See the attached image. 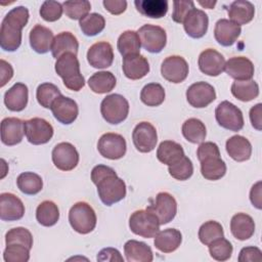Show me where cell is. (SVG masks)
<instances>
[{"instance_id": "obj_1", "label": "cell", "mask_w": 262, "mask_h": 262, "mask_svg": "<svg viewBox=\"0 0 262 262\" xmlns=\"http://www.w3.org/2000/svg\"><path fill=\"white\" fill-rule=\"evenodd\" d=\"M91 180L96 185L98 196L105 206H112L126 196L125 182L108 166H95L91 171Z\"/></svg>"}, {"instance_id": "obj_2", "label": "cell", "mask_w": 262, "mask_h": 262, "mask_svg": "<svg viewBox=\"0 0 262 262\" xmlns=\"http://www.w3.org/2000/svg\"><path fill=\"white\" fill-rule=\"evenodd\" d=\"M29 10L25 6L12 8L4 16L0 29V46L5 51H15L21 44V30L29 20Z\"/></svg>"}, {"instance_id": "obj_3", "label": "cell", "mask_w": 262, "mask_h": 262, "mask_svg": "<svg viewBox=\"0 0 262 262\" xmlns=\"http://www.w3.org/2000/svg\"><path fill=\"white\" fill-rule=\"evenodd\" d=\"M55 72L70 90L80 91L85 86V79L80 72V62L74 53H64L58 57L55 62Z\"/></svg>"}, {"instance_id": "obj_4", "label": "cell", "mask_w": 262, "mask_h": 262, "mask_svg": "<svg viewBox=\"0 0 262 262\" xmlns=\"http://www.w3.org/2000/svg\"><path fill=\"white\" fill-rule=\"evenodd\" d=\"M69 221L75 231L81 234H87L96 226V214L89 204L78 202L69 212Z\"/></svg>"}, {"instance_id": "obj_5", "label": "cell", "mask_w": 262, "mask_h": 262, "mask_svg": "<svg viewBox=\"0 0 262 262\" xmlns=\"http://www.w3.org/2000/svg\"><path fill=\"white\" fill-rule=\"evenodd\" d=\"M102 118L110 124L117 125L126 120L129 113V102L121 94H110L100 103Z\"/></svg>"}, {"instance_id": "obj_6", "label": "cell", "mask_w": 262, "mask_h": 262, "mask_svg": "<svg viewBox=\"0 0 262 262\" xmlns=\"http://www.w3.org/2000/svg\"><path fill=\"white\" fill-rule=\"evenodd\" d=\"M160 225L157 216L148 210H137L129 218L131 231L144 238L155 237L160 231Z\"/></svg>"}, {"instance_id": "obj_7", "label": "cell", "mask_w": 262, "mask_h": 262, "mask_svg": "<svg viewBox=\"0 0 262 262\" xmlns=\"http://www.w3.org/2000/svg\"><path fill=\"white\" fill-rule=\"evenodd\" d=\"M217 123L229 131H239L244 127V117L242 111L233 103L224 100L220 102L215 110Z\"/></svg>"}, {"instance_id": "obj_8", "label": "cell", "mask_w": 262, "mask_h": 262, "mask_svg": "<svg viewBox=\"0 0 262 262\" xmlns=\"http://www.w3.org/2000/svg\"><path fill=\"white\" fill-rule=\"evenodd\" d=\"M142 47L150 53L161 52L167 43L166 31L155 25H144L137 31Z\"/></svg>"}, {"instance_id": "obj_9", "label": "cell", "mask_w": 262, "mask_h": 262, "mask_svg": "<svg viewBox=\"0 0 262 262\" xmlns=\"http://www.w3.org/2000/svg\"><path fill=\"white\" fill-rule=\"evenodd\" d=\"M146 210L154 213L161 225L167 224L174 219L177 213V202L169 192H159L155 202L147 206Z\"/></svg>"}, {"instance_id": "obj_10", "label": "cell", "mask_w": 262, "mask_h": 262, "mask_svg": "<svg viewBox=\"0 0 262 262\" xmlns=\"http://www.w3.org/2000/svg\"><path fill=\"white\" fill-rule=\"evenodd\" d=\"M97 149L99 154L108 160H119L123 158L127 150L125 138L118 133H104L100 136Z\"/></svg>"}, {"instance_id": "obj_11", "label": "cell", "mask_w": 262, "mask_h": 262, "mask_svg": "<svg viewBox=\"0 0 262 262\" xmlns=\"http://www.w3.org/2000/svg\"><path fill=\"white\" fill-rule=\"evenodd\" d=\"M25 134L30 143L45 144L53 136V127L42 118H32L25 121Z\"/></svg>"}, {"instance_id": "obj_12", "label": "cell", "mask_w": 262, "mask_h": 262, "mask_svg": "<svg viewBox=\"0 0 262 262\" xmlns=\"http://www.w3.org/2000/svg\"><path fill=\"white\" fill-rule=\"evenodd\" d=\"M132 140L136 149L140 152H150L158 142V134L154 125L149 122H140L132 132Z\"/></svg>"}, {"instance_id": "obj_13", "label": "cell", "mask_w": 262, "mask_h": 262, "mask_svg": "<svg viewBox=\"0 0 262 262\" xmlns=\"http://www.w3.org/2000/svg\"><path fill=\"white\" fill-rule=\"evenodd\" d=\"M52 162L61 171H71L79 163V152L70 142H60L52 149Z\"/></svg>"}, {"instance_id": "obj_14", "label": "cell", "mask_w": 262, "mask_h": 262, "mask_svg": "<svg viewBox=\"0 0 262 262\" xmlns=\"http://www.w3.org/2000/svg\"><path fill=\"white\" fill-rule=\"evenodd\" d=\"M188 63L179 55H171L166 57L161 66V73L164 79L171 83H181L188 75Z\"/></svg>"}, {"instance_id": "obj_15", "label": "cell", "mask_w": 262, "mask_h": 262, "mask_svg": "<svg viewBox=\"0 0 262 262\" xmlns=\"http://www.w3.org/2000/svg\"><path fill=\"white\" fill-rule=\"evenodd\" d=\"M186 99L191 106L203 108L216 99V92L212 85L201 81L191 84L187 88Z\"/></svg>"}, {"instance_id": "obj_16", "label": "cell", "mask_w": 262, "mask_h": 262, "mask_svg": "<svg viewBox=\"0 0 262 262\" xmlns=\"http://www.w3.org/2000/svg\"><path fill=\"white\" fill-rule=\"evenodd\" d=\"M50 110L53 117L63 125L72 124L77 119L79 114L77 102L74 99L63 95H60L53 101Z\"/></svg>"}, {"instance_id": "obj_17", "label": "cell", "mask_w": 262, "mask_h": 262, "mask_svg": "<svg viewBox=\"0 0 262 262\" xmlns=\"http://www.w3.org/2000/svg\"><path fill=\"white\" fill-rule=\"evenodd\" d=\"M87 60L95 69H106L114 61L113 47L108 42H96L87 51Z\"/></svg>"}, {"instance_id": "obj_18", "label": "cell", "mask_w": 262, "mask_h": 262, "mask_svg": "<svg viewBox=\"0 0 262 262\" xmlns=\"http://www.w3.org/2000/svg\"><path fill=\"white\" fill-rule=\"evenodd\" d=\"M182 24L184 31L189 37L199 39L204 37L208 31L209 17L205 11L194 7L189 11Z\"/></svg>"}, {"instance_id": "obj_19", "label": "cell", "mask_w": 262, "mask_h": 262, "mask_svg": "<svg viewBox=\"0 0 262 262\" xmlns=\"http://www.w3.org/2000/svg\"><path fill=\"white\" fill-rule=\"evenodd\" d=\"M198 63L202 73L211 77H217L224 71L225 59L217 50L208 48L201 52Z\"/></svg>"}, {"instance_id": "obj_20", "label": "cell", "mask_w": 262, "mask_h": 262, "mask_svg": "<svg viewBox=\"0 0 262 262\" xmlns=\"http://www.w3.org/2000/svg\"><path fill=\"white\" fill-rule=\"evenodd\" d=\"M25 206L19 198L10 192L0 194V218L3 221H15L23 218Z\"/></svg>"}, {"instance_id": "obj_21", "label": "cell", "mask_w": 262, "mask_h": 262, "mask_svg": "<svg viewBox=\"0 0 262 262\" xmlns=\"http://www.w3.org/2000/svg\"><path fill=\"white\" fill-rule=\"evenodd\" d=\"M25 134V122L18 118L8 117L1 122V141L5 145L18 144Z\"/></svg>"}, {"instance_id": "obj_22", "label": "cell", "mask_w": 262, "mask_h": 262, "mask_svg": "<svg viewBox=\"0 0 262 262\" xmlns=\"http://www.w3.org/2000/svg\"><path fill=\"white\" fill-rule=\"evenodd\" d=\"M224 71L235 81L251 80L254 76V64L245 56H234L225 62Z\"/></svg>"}, {"instance_id": "obj_23", "label": "cell", "mask_w": 262, "mask_h": 262, "mask_svg": "<svg viewBox=\"0 0 262 262\" xmlns=\"http://www.w3.org/2000/svg\"><path fill=\"white\" fill-rule=\"evenodd\" d=\"M242 33L241 26L234 24L227 18L219 19L214 29V37L216 41L225 47L231 46L235 43Z\"/></svg>"}, {"instance_id": "obj_24", "label": "cell", "mask_w": 262, "mask_h": 262, "mask_svg": "<svg viewBox=\"0 0 262 262\" xmlns=\"http://www.w3.org/2000/svg\"><path fill=\"white\" fill-rule=\"evenodd\" d=\"M122 69L124 75L131 80H139L149 72V63L141 54L128 55L123 57Z\"/></svg>"}, {"instance_id": "obj_25", "label": "cell", "mask_w": 262, "mask_h": 262, "mask_svg": "<svg viewBox=\"0 0 262 262\" xmlns=\"http://www.w3.org/2000/svg\"><path fill=\"white\" fill-rule=\"evenodd\" d=\"M29 39L32 49L37 53L44 54L51 50L54 37L50 29L41 25H36L30 31Z\"/></svg>"}, {"instance_id": "obj_26", "label": "cell", "mask_w": 262, "mask_h": 262, "mask_svg": "<svg viewBox=\"0 0 262 262\" xmlns=\"http://www.w3.org/2000/svg\"><path fill=\"white\" fill-rule=\"evenodd\" d=\"M29 90L24 83H15L4 94V103L11 112H20L28 104Z\"/></svg>"}, {"instance_id": "obj_27", "label": "cell", "mask_w": 262, "mask_h": 262, "mask_svg": "<svg viewBox=\"0 0 262 262\" xmlns=\"http://www.w3.org/2000/svg\"><path fill=\"white\" fill-rule=\"evenodd\" d=\"M225 148L229 157L236 162H245L251 158L252 144L242 135H234L227 139Z\"/></svg>"}, {"instance_id": "obj_28", "label": "cell", "mask_w": 262, "mask_h": 262, "mask_svg": "<svg viewBox=\"0 0 262 262\" xmlns=\"http://www.w3.org/2000/svg\"><path fill=\"white\" fill-rule=\"evenodd\" d=\"M230 231L238 241L249 239L255 232V222L250 215L237 213L230 220Z\"/></svg>"}, {"instance_id": "obj_29", "label": "cell", "mask_w": 262, "mask_h": 262, "mask_svg": "<svg viewBox=\"0 0 262 262\" xmlns=\"http://www.w3.org/2000/svg\"><path fill=\"white\" fill-rule=\"evenodd\" d=\"M229 20L241 26L250 23L255 15V6L247 0L233 1L227 8Z\"/></svg>"}, {"instance_id": "obj_30", "label": "cell", "mask_w": 262, "mask_h": 262, "mask_svg": "<svg viewBox=\"0 0 262 262\" xmlns=\"http://www.w3.org/2000/svg\"><path fill=\"white\" fill-rule=\"evenodd\" d=\"M181 242L182 234L178 229L167 228L156 234L154 245L163 253H172L179 248Z\"/></svg>"}, {"instance_id": "obj_31", "label": "cell", "mask_w": 262, "mask_h": 262, "mask_svg": "<svg viewBox=\"0 0 262 262\" xmlns=\"http://www.w3.org/2000/svg\"><path fill=\"white\" fill-rule=\"evenodd\" d=\"M79 42L71 32H61L57 34L51 46V53L54 58L60 57L64 53H74L77 55Z\"/></svg>"}, {"instance_id": "obj_32", "label": "cell", "mask_w": 262, "mask_h": 262, "mask_svg": "<svg viewBox=\"0 0 262 262\" xmlns=\"http://www.w3.org/2000/svg\"><path fill=\"white\" fill-rule=\"evenodd\" d=\"M124 253L128 262H151L154 260L152 251L143 242L130 239L124 245Z\"/></svg>"}, {"instance_id": "obj_33", "label": "cell", "mask_w": 262, "mask_h": 262, "mask_svg": "<svg viewBox=\"0 0 262 262\" xmlns=\"http://www.w3.org/2000/svg\"><path fill=\"white\" fill-rule=\"evenodd\" d=\"M134 4L139 13L150 18H161L168 11L166 0H136Z\"/></svg>"}, {"instance_id": "obj_34", "label": "cell", "mask_w": 262, "mask_h": 262, "mask_svg": "<svg viewBox=\"0 0 262 262\" xmlns=\"http://www.w3.org/2000/svg\"><path fill=\"white\" fill-rule=\"evenodd\" d=\"M201 163V173L207 180H219L226 173V164L221 157H210Z\"/></svg>"}, {"instance_id": "obj_35", "label": "cell", "mask_w": 262, "mask_h": 262, "mask_svg": "<svg viewBox=\"0 0 262 262\" xmlns=\"http://www.w3.org/2000/svg\"><path fill=\"white\" fill-rule=\"evenodd\" d=\"M183 156H184V150L182 146L179 143L172 140L162 141L157 149L158 160L161 163L168 166L175 163Z\"/></svg>"}, {"instance_id": "obj_36", "label": "cell", "mask_w": 262, "mask_h": 262, "mask_svg": "<svg viewBox=\"0 0 262 262\" xmlns=\"http://www.w3.org/2000/svg\"><path fill=\"white\" fill-rule=\"evenodd\" d=\"M117 80L113 73L101 71L94 73L88 80L89 88L97 94L111 92L116 86Z\"/></svg>"}, {"instance_id": "obj_37", "label": "cell", "mask_w": 262, "mask_h": 262, "mask_svg": "<svg viewBox=\"0 0 262 262\" xmlns=\"http://www.w3.org/2000/svg\"><path fill=\"white\" fill-rule=\"evenodd\" d=\"M117 47L119 52L123 55V57L128 55L140 54V39L135 31H125L118 38Z\"/></svg>"}, {"instance_id": "obj_38", "label": "cell", "mask_w": 262, "mask_h": 262, "mask_svg": "<svg viewBox=\"0 0 262 262\" xmlns=\"http://www.w3.org/2000/svg\"><path fill=\"white\" fill-rule=\"evenodd\" d=\"M184 138L191 143H202L207 135L205 124L195 118L186 120L181 128Z\"/></svg>"}, {"instance_id": "obj_39", "label": "cell", "mask_w": 262, "mask_h": 262, "mask_svg": "<svg viewBox=\"0 0 262 262\" xmlns=\"http://www.w3.org/2000/svg\"><path fill=\"white\" fill-rule=\"evenodd\" d=\"M232 95L244 102L251 101L259 95V86L254 80L234 81L231 85Z\"/></svg>"}, {"instance_id": "obj_40", "label": "cell", "mask_w": 262, "mask_h": 262, "mask_svg": "<svg viewBox=\"0 0 262 262\" xmlns=\"http://www.w3.org/2000/svg\"><path fill=\"white\" fill-rule=\"evenodd\" d=\"M36 219L41 225L46 227L55 225L59 219L58 207L52 201L42 202L37 207Z\"/></svg>"}, {"instance_id": "obj_41", "label": "cell", "mask_w": 262, "mask_h": 262, "mask_svg": "<svg viewBox=\"0 0 262 262\" xmlns=\"http://www.w3.org/2000/svg\"><path fill=\"white\" fill-rule=\"evenodd\" d=\"M16 184L23 193L29 195L37 194L43 188L42 178L34 172L20 173L16 179Z\"/></svg>"}, {"instance_id": "obj_42", "label": "cell", "mask_w": 262, "mask_h": 262, "mask_svg": "<svg viewBox=\"0 0 262 262\" xmlns=\"http://www.w3.org/2000/svg\"><path fill=\"white\" fill-rule=\"evenodd\" d=\"M165 96V89L159 83H148L140 92V99L147 106H159L164 102Z\"/></svg>"}, {"instance_id": "obj_43", "label": "cell", "mask_w": 262, "mask_h": 262, "mask_svg": "<svg viewBox=\"0 0 262 262\" xmlns=\"http://www.w3.org/2000/svg\"><path fill=\"white\" fill-rule=\"evenodd\" d=\"M79 25L84 35L92 37L103 31L105 27V19L101 14L93 12L80 19Z\"/></svg>"}, {"instance_id": "obj_44", "label": "cell", "mask_w": 262, "mask_h": 262, "mask_svg": "<svg viewBox=\"0 0 262 262\" xmlns=\"http://www.w3.org/2000/svg\"><path fill=\"white\" fill-rule=\"evenodd\" d=\"M224 236L222 225L214 220H209L201 225L199 229V238L202 244L209 246L215 239Z\"/></svg>"}, {"instance_id": "obj_45", "label": "cell", "mask_w": 262, "mask_h": 262, "mask_svg": "<svg viewBox=\"0 0 262 262\" xmlns=\"http://www.w3.org/2000/svg\"><path fill=\"white\" fill-rule=\"evenodd\" d=\"M60 95V90L52 83H42L36 91V98L39 104L45 108H50L53 101Z\"/></svg>"}, {"instance_id": "obj_46", "label": "cell", "mask_w": 262, "mask_h": 262, "mask_svg": "<svg viewBox=\"0 0 262 262\" xmlns=\"http://www.w3.org/2000/svg\"><path fill=\"white\" fill-rule=\"evenodd\" d=\"M169 174L176 180H187L193 173V165L191 161L184 155L175 163L168 166Z\"/></svg>"}, {"instance_id": "obj_47", "label": "cell", "mask_w": 262, "mask_h": 262, "mask_svg": "<svg viewBox=\"0 0 262 262\" xmlns=\"http://www.w3.org/2000/svg\"><path fill=\"white\" fill-rule=\"evenodd\" d=\"M62 8L66 15L71 19H82L91 9V4L87 0L81 1H64L62 3Z\"/></svg>"}, {"instance_id": "obj_48", "label": "cell", "mask_w": 262, "mask_h": 262, "mask_svg": "<svg viewBox=\"0 0 262 262\" xmlns=\"http://www.w3.org/2000/svg\"><path fill=\"white\" fill-rule=\"evenodd\" d=\"M208 247H209L210 256L217 261L228 260L231 257V254L233 251L231 243L224 237L215 239Z\"/></svg>"}, {"instance_id": "obj_49", "label": "cell", "mask_w": 262, "mask_h": 262, "mask_svg": "<svg viewBox=\"0 0 262 262\" xmlns=\"http://www.w3.org/2000/svg\"><path fill=\"white\" fill-rule=\"evenodd\" d=\"M6 245L10 244H19L24 245L30 250L33 247V236L30 230L25 227H14L8 230L5 234Z\"/></svg>"}, {"instance_id": "obj_50", "label": "cell", "mask_w": 262, "mask_h": 262, "mask_svg": "<svg viewBox=\"0 0 262 262\" xmlns=\"http://www.w3.org/2000/svg\"><path fill=\"white\" fill-rule=\"evenodd\" d=\"M5 262H27L30 259V249L24 245H6L3 253Z\"/></svg>"}, {"instance_id": "obj_51", "label": "cell", "mask_w": 262, "mask_h": 262, "mask_svg": "<svg viewBox=\"0 0 262 262\" xmlns=\"http://www.w3.org/2000/svg\"><path fill=\"white\" fill-rule=\"evenodd\" d=\"M62 11V4L53 0L44 1L40 7V15L46 21H55L59 19Z\"/></svg>"}, {"instance_id": "obj_52", "label": "cell", "mask_w": 262, "mask_h": 262, "mask_svg": "<svg viewBox=\"0 0 262 262\" xmlns=\"http://www.w3.org/2000/svg\"><path fill=\"white\" fill-rule=\"evenodd\" d=\"M173 13L172 19L175 23L182 24L187 14L191 9L194 8V3L192 1H174L173 2Z\"/></svg>"}, {"instance_id": "obj_53", "label": "cell", "mask_w": 262, "mask_h": 262, "mask_svg": "<svg viewBox=\"0 0 262 262\" xmlns=\"http://www.w3.org/2000/svg\"><path fill=\"white\" fill-rule=\"evenodd\" d=\"M196 156L199 161L201 162L210 157H220V150L216 143L212 141H207L200 144L196 150Z\"/></svg>"}, {"instance_id": "obj_54", "label": "cell", "mask_w": 262, "mask_h": 262, "mask_svg": "<svg viewBox=\"0 0 262 262\" xmlns=\"http://www.w3.org/2000/svg\"><path fill=\"white\" fill-rule=\"evenodd\" d=\"M239 262H261L262 252L257 247H245L238 255Z\"/></svg>"}, {"instance_id": "obj_55", "label": "cell", "mask_w": 262, "mask_h": 262, "mask_svg": "<svg viewBox=\"0 0 262 262\" xmlns=\"http://www.w3.org/2000/svg\"><path fill=\"white\" fill-rule=\"evenodd\" d=\"M97 261L100 262H114V261H124L121 253L114 248H104L97 254Z\"/></svg>"}, {"instance_id": "obj_56", "label": "cell", "mask_w": 262, "mask_h": 262, "mask_svg": "<svg viewBox=\"0 0 262 262\" xmlns=\"http://www.w3.org/2000/svg\"><path fill=\"white\" fill-rule=\"evenodd\" d=\"M102 4L104 8L114 15L123 13L127 8V2L125 0H103Z\"/></svg>"}, {"instance_id": "obj_57", "label": "cell", "mask_w": 262, "mask_h": 262, "mask_svg": "<svg viewBox=\"0 0 262 262\" xmlns=\"http://www.w3.org/2000/svg\"><path fill=\"white\" fill-rule=\"evenodd\" d=\"M262 104L257 103L250 110V121L252 126L258 130L261 131L262 129Z\"/></svg>"}, {"instance_id": "obj_58", "label": "cell", "mask_w": 262, "mask_h": 262, "mask_svg": "<svg viewBox=\"0 0 262 262\" xmlns=\"http://www.w3.org/2000/svg\"><path fill=\"white\" fill-rule=\"evenodd\" d=\"M262 182L258 181L255 183L250 191V200L254 207L261 210L262 209Z\"/></svg>"}, {"instance_id": "obj_59", "label": "cell", "mask_w": 262, "mask_h": 262, "mask_svg": "<svg viewBox=\"0 0 262 262\" xmlns=\"http://www.w3.org/2000/svg\"><path fill=\"white\" fill-rule=\"evenodd\" d=\"M0 80L1 87H3L13 76V69L10 63L5 61L4 59L0 60Z\"/></svg>"}, {"instance_id": "obj_60", "label": "cell", "mask_w": 262, "mask_h": 262, "mask_svg": "<svg viewBox=\"0 0 262 262\" xmlns=\"http://www.w3.org/2000/svg\"><path fill=\"white\" fill-rule=\"evenodd\" d=\"M199 4L200 5H202L203 7H206V8H209V9H212L214 6H215V4H216V2L215 1H205V2H202V1H199Z\"/></svg>"}]
</instances>
